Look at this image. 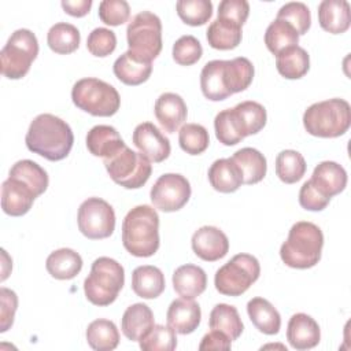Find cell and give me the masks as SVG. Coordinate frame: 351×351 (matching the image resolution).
I'll list each match as a JSON object with an SVG mask.
<instances>
[{"label": "cell", "instance_id": "cell-4", "mask_svg": "<svg viewBox=\"0 0 351 351\" xmlns=\"http://www.w3.org/2000/svg\"><path fill=\"white\" fill-rule=\"evenodd\" d=\"M322 247V230L313 222L299 221L291 226L288 239L280 248V256L292 269H310L319 262Z\"/></svg>", "mask_w": 351, "mask_h": 351}, {"label": "cell", "instance_id": "cell-10", "mask_svg": "<svg viewBox=\"0 0 351 351\" xmlns=\"http://www.w3.org/2000/svg\"><path fill=\"white\" fill-rule=\"evenodd\" d=\"M259 261L250 254H237L214 277L215 289L226 296H240L259 278Z\"/></svg>", "mask_w": 351, "mask_h": 351}, {"label": "cell", "instance_id": "cell-42", "mask_svg": "<svg viewBox=\"0 0 351 351\" xmlns=\"http://www.w3.org/2000/svg\"><path fill=\"white\" fill-rule=\"evenodd\" d=\"M214 129H215V136L219 140V143H222L223 145H228V147L236 145L243 138H245L241 133V129L239 126V122H237L232 108L222 110L215 115Z\"/></svg>", "mask_w": 351, "mask_h": 351}, {"label": "cell", "instance_id": "cell-25", "mask_svg": "<svg viewBox=\"0 0 351 351\" xmlns=\"http://www.w3.org/2000/svg\"><path fill=\"white\" fill-rule=\"evenodd\" d=\"M155 325L152 310L144 303H134L129 306L121 321V329L126 339L138 341Z\"/></svg>", "mask_w": 351, "mask_h": 351}, {"label": "cell", "instance_id": "cell-23", "mask_svg": "<svg viewBox=\"0 0 351 351\" xmlns=\"http://www.w3.org/2000/svg\"><path fill=\"white\" fill-rule=\"evenodd\" d=\"M318 22L324 30L332 34L347 32L351 23L350 3L346 0L321 1L318 5Z\"/></svg>", "mask_w": 351, "mask_h": 351}, {"label": "cell", "instance_id": "cell-15", "mask_svg": "<svg viewBox=\"0 0 351 351\" xmlns=\"http://www.w3.org/2000/svg\"><path fill=\"white\" fill-rule=\"evenodd\" d=\"M193 252L206 262L222 259L229 251L228 236L217 226L199 228L191 240Z\"/></svg>", "mask_w": 351, "mask_h": 351}, {"label": "cell", "instance_id": "cell-46", "mask_svg": "<svg viewBox=\"0 0 351 351\" xmlns=\"http://www.w3.org/2000/svg\"><path fill=\"white\" fill-rule=\"evenodd\" d=\"M86 48L93 56H108L117 48V36L107 27H96L86 38Z\"/></svg>", "mask_w": 351, "mask_h": 351}, {"label": "cell", "instance_id": "cell-21", "mask_svg": "<svg viewBox=\"0 0 351 351\" xmlns=\"http://www.w3.org/2000/svg\"><path fill=\"white\" fill-rule=\"evenodd\" d=\"M125 145L117 129L110 125H96L86 134V148L93 156L111 158Z\"/></svg>", "mask_w": 351, "mask_h": 351}, {"label": "cell", "instance_id": "cell-28", "mask_svg": "<svg viewBox=\"0 0 351 351\" xmlns=\"http://www.w3.org/2000/svg\"><path fill=\"white\" fill-rule=\"evenodd\" d=\"M247 313L254 326L265 335H277L281 328V315L277 308L263 298H252L247 303Z\"/></svg>", "mask_w": 351, "mask_h": 351}, {"label": "cell", "instance_id": "cell-3", "mask_svg": "<svg viewBox=\"0 0 351 351\" xmlns=\"http://www.w3.org/2000/svg\"><path fill=\"white\" fill-rule=\"evenodd\" d=\"M159 215L151 206L133 207L122 222V244L137 258L152 256L159 248Z\"/></svg>", "mask_w": 351, "mask_h": 351}, {"label": "cell", "instance_id": "cell-34", "mask_svg": "<svg viewBox=\"0 0 351 351\" xmlns=\"http://www.w3.org/2000/svg\"><path fill=\"white\" fill-rule=\"evenodd\" d=\"M208 325L210 329L223 332L232 341L237 340L244 329L237 308L226 303H218L213 307Z\"/></svg>", "mask_w": 351, "mask_h": 351}, {"label": "cell", "instance_id": "cell-9", "mask_svg": "<svg viewBox=\"0 0 351 351\" xmlns=\"http://www.w3.org/2000/svg\"><path fill=\"white\" fill-rule=\"evenodd\" d=\"M38 55V41L29 29L15 30L0 52L1 74L10 80L25 77Z\"/></svg>", "mask_w": 351, "mask_h": 351}, {"label": "cell", "instance_id": "cell-8", "mask_svg": "<svg viewBox=\"0 0 351 351\" xmlns=\"http://www.w3.org/2000/svg\"><path fill=\"white\" fill-rule=\"evenodd\" d=\"M129 51L137 58L152 62L162 51V22L151 11L136 14L126 27Z\"/></svg>", "mask_w": 351, "mask_h": 351}, {"label": "cell", "instance_id": "cell-6", "mask_svg": "<svg viewBox=\"0 0 351 351\" xmlns=\"http://www.w3.org/2000/svg\"><path fill=\"white\" fill-rule=\"evenodd\" d=\"M125 284V270L121 263L108 256L93 261L90 273L84 281L86 299L95 306L114 303Z\"/></svg>", "mask_w": 351, "mask_h": 351}, {"label": "cell", "instance_id": "cell-35", "mask_svg": "<svg viewBox=\"0 0 351 351\" xmlns=\"http://www.w3.org/2000/svg\"><path fill=\"white\" fill-rule=\"evenodd\" d=\"M86 341L96 351H111L119 343L118 328L110 319H95L86 328Z\"/></svg>", "mask_w": 351, "mask_h": 351}, {"label": "cell", "instance_id": "cell-19", "mask_svg": "<svg viewBox=\"0 0 351 351\" xmlns=\"http://www.w3.org/2000/svg\"><path fill=\"white\" fill-rule=\"evenodd\" d=\"M167 325L176 333L189 335L197 329L202 319L200 306L193 299H176L170 303L166 314Z\"/></svg>", "mask_w": 351, "mask_h": 351}, {"label": "cell", "instance_id": "cell-37", "mask_svg": "<svg viewBox=\"0 0 351 351\" xmlns=\"http://www.w3.org/2000/svg\"><path fill=\"white\" fill-rule=\"evenodd\" d=\"M8 177L21 180L25 182L29 188L33 189V192L40 196L43 195L48 188V174L47 171L36 162L30 159H22L18 160L11 169Z\"/></svg>", "mask_w": 351, "mask_h": 351}, {"label": "cell", "instance_id": "cell-32", "mask_svg": "<svg viewBox=\"0 0 351 351\" xmlns=\"http://www.w3.org/2000/svg\"><path fill=\"white\" fill-rule=\"evenodd\" d=\"M277 71L287 80H298L307 74L310 69V56L299 45L287 48L276 55Z\"/></svg>", "mask_w": 351, "mask_h": 351}, {"label": "cell", "instance_id": "cell-29", "mask_svg": "<svg viewBox=\"0 0 351 351\" xmlns=\"http://www.w3.org/2000/svg\"><path fill=\"white\" fill-rule=\"evenodd\" d=\"M232 159L241 171L243 184L252 185V184H258L265 178L266 170H267V162L265 155L261 151L251 147H245L236 151Z\"/></svg>", "mask_w": 351, "mask_h": 351}, {"label": "cell", "instance_id": "cell-2", "mask_svg": "<svg viewBox=\"0 0 351 351\" xmlns=\"http://www.w3.org/2000/svg\"><path fill=\"white\" fill-rule=\"evenodd\" d=\"M25 143L30 152L51 162H58L70 154L74 134L69 123L59 117L40 114L30 122Z\"/></svg>", "mask_w": 351, "mask_h": 351}, {"label": "cell", "instance_id": "cell-40", "mask_svg": "<svg viewBox=\"0 0 351 351\" xmlns=\"http://www.w3.org/2000/svg\"><path fill=\"white\" fill-rule=\"evenodd\" d=\"M176 10L184 23L202 26L213 15V3L210 0H178Z\"/></svg>", "mask_w": 351, "mask_h": 351}, {"label": "cell", "instance_id": "cell-12", "mask_svg": "<svg viewBox=\"0 0 351 351\" xmlns=\"http://www.w3.org/2000/svg\"><path fill=\"white\" fill-rule=\"evenodd\" d=\"M80 232L90 239L110 237L115 229V213L110 203L100 197H88L78 208L77 215Z\"/></svg>", "mask_w": 351, "mask_h": 351}, {"label": "cell", "instance_id": "cell-39", "mask_svg": "<svg viewBox=\"0 0 351 351\" xmlns=\"http://www.w3.org/2000/svg\"><path fill=\"white\" fill-rule=\"evenodd\" d=\"M306 169V160L298 151L284 149L276 158V174L285 184H295L300 181Z\"/></svg>", "mask_w": 351, "mask_h": 351}, {"label": "cell", "instance_id": "cell-5", "mask_svg": "<svg viewBox=\"0 0 351 351\" xmlns=\"http://www.w3.org/2000/svg\"><path fill=\"white\" fill-rule=\"evenodd\" d=\"M303 125L307 133L315 137L343 136L351 125L350 103L339 97L314 103L304 111Z\"/></svg>", "mask_w": 351, "mask_h": 351}, {"label": "cell", "instance_id": "cell-30", "mask_svg": "<svg viewBox=\"0 0 351 351\" xmlns=\"http://www.w3.org/2000/svg\"><path fill=\"white\" fill-rule=\"evenodd\" d=\"M45 267L56 280H71L81 271L82 258L71 248H59L48 255Z\"/></svg>", "mask_w": 351, "mask_h": 351}, {"label": "cell", "instance_id": "cell-33", "mask_svg": "<svg viewBox=\"0 0 351 351\" xmlns=\"http://www.w3.org/2000/svg\"><path fill=\"white\" fill-rule=\"evenodd\" d=\"M232 111L239 122V126L244 137L256 134L266 125V119H267L266 108L258 101H254V100L241 101L236 104L232 108Z\"/></svg>", "mask_w": 351, "mask_h": 351}, {"label": "cell", "instance_id": "cell-1", "mask_svg": "<svg viewBox=\"0 0 351 351\" xmlns=\"http://www.w3.org/2000/svg\"><path fill=\"white\" fill-rule=\"evenodd\" d=\"M254 66L250 59L239 56L230 60H210L200 73V89L206 99L221 101L233 93L245 90L254 78Z\"/></svg>", "mask_w": 351, "mask_h": 351}, {"label": "cell", "instance_id": "cell-36", "mask_svg": "<svg viewBox=\"0 0 351 351\" xmlns=\"http://www.w3.org/2000/svg\"><path fill=\"white\" fill-rule=\"evenodd\" d=\"M299 43V34L296 29L284 19L276 18L266 29L265 44L273 55H278L281 51L295 47Z\"/></svg>", "mask_w": 351, "mask_h": 351}, {"label": "cell", "instance_id": "cell-51", "mask_svg": "<svg viewBox=\"0 0 351 351\" xmlns=\"http://www.w3.org/2000/svg\"><path fill=\"white\" fill-rule=\"evenodd\" d=\"M232 340L221 330L211 329L206 333L199 344V350H230Z\"/></svg>", "mask_w": 351, "mask_h": 351}, {"label": "cell", "instance_id": "cell-50", "mask_svg": "<svg viewBox=\"0 0 351 351\" xmlns=\"http://www.w3.org/2000/svg\"><path fill=\"white\" fill-rule=\"evenodd\" d=\"M330 199L322 196L307 180L299 191V204L308 211H321L329 204Z\"/></svg>", "mask_w": 351, "mask_h": 351}, {"label": "cell", "instance_id": "cell-48", "mask_svg": "<svg viewBox=\"0 0 351 351\" xmlns=\"http://www.w3.org/2000/svg\"><path fill=\"white\" fill-rule=\"evenodd\" d=\"M250 15V4L247 0H222L218 5V16L232 21L240 26L244 25Z\"/></svg>", "mask_w": 351, "mask_h": 351}, {"label": "cell", "instance_id": "cell-20", "mask_svg": "<svg viewBox=\"0 0 351 351\" xmlns=\"http://www.w3.org/2000/svg\"><path fill=\"white\" fill-rule=\"evenodd\" d=\"M287 340L295 350L314 348L321 340L319 325L313 317L304 313H296L289 318Z\"/></svg>", "mask_w": 351, "mask_h": 351}, {"label": "cell", "instance_id": "cell-22", "mask_svg": "<svg viewBox=\"0 0 351 351\" xmlns=\"http://www.w3.org/2000/svg\"><path fill=\"white\" fill-rule=\"evenodd\" d=\"M206 271L196 265H182L173 273V288L184 299H195L206 291Z\"/></svg>", "mask_w": 351, "mask_h": 351}, {"label": "cell", "instance_id": "cell-44", "mask_svg": "<svg viewBox=\"0 0 351 351\" xmlns=\"http://www.w3.org/2000/svg\"><path fill=\"white\" fill-rule=\"evenodd\" d=\"M278 19H284L288 23H291L299 36L307 33V30L311 26V14L308 7L302 3V1H291L284 4L278 12L277 16Z\"/></svg>", "mask_w": 351, "mask_h": 351}, {"label": "cell", "instance_id": "cell-18", "mask_svg": "<svg viewBox=\"0 0 351 351\" xmlns=\"http://www.w3.org/2000/svg\"><path fill=\"white\" fill-rule=\"evenodd\" d=\"M154 111L160 126L169 133L177 132L188 115L184 99L173 92L162 93L155 101Z\"/></svg>", "mask_w": 351, "mask_h": 351}, {"label": "cell", "instance_id": "cell-45", "mask_svg": "<svg viewBox=\"0 0 351 351\" xmlns=\"http://www.w3.org/2000/svg\"><path fill=\"white\" fill-rule=\"evenodd\" d=\"M203 55V48L200 41L191 36H181L173 45V59L181 66L195 64Z\"/></svg>", "mask_w": 351, "mask_h": 351}, {"label": "cell", "instance_id": "cell-16", "mask_svg": "<svg viewBox=\"0 0 351 351\" xmlns=\"http://www.w3.org/2000/svg\"><path fill=\"white\" fill-rule=\"evenodd\" d=\"M37 195L21 180L8 177L1 184V208L7 215L22 217L33 206Z\"/></svg>", "mask_w": 351, "mask_h": 351}, {"label": "cell", "instance_id": "cell-41", "mask_svg": "<svg viewBox=\"0 0 351 351\" xmlns=\"http://www.w3.org/2000/svg\"><path fill=\"white\" fill-rule=\"evenodd\" d=\"M178 143L181 149L186 154L200 155L207 149L210 144L208 132L199 123H186L180 129Z\"/></svg>", "mask_w": 351, "mask_h": 351}, {"label": "cell", "instance_id": "cell-13", "mask_svg": "<svg viewBox=\"0 0 351 351\" xmlns=\"http://www.w3.org/2000/svg\"><path fill=\"white\" fill-rule=\"evenodd\" d=\"M191 192V184L182 174L166 173L155 181L149 196L155 208L163 213H173L188 203Z\"/></svg>", "mask_w": 351, "mask_h": 351}, {"label": "cell", "instance_id": "cell-14", "mask_svg": "<svg viewBox=\"0 0 351 351\" xmlns=\"http://www.w3.org/2000/svg\"><path fill=\"white\" fill-rule=\"evenodd\" d=\"M132 141L144 156L155 163L163 162L171 152L169 138L151 122L138 123L133 130Z\"/></svg>", "mask_w": 351, "mask_h": 351}, {"label": "cell", "instance_id": "cell-27", "mask_svg": "<svg viewBox=\"0 0 351 351\" xmlns=\"http://www.w3.org/2000/svg\"><path fill=\"white\" fill-rule=\"evenodd\" d=\"M166 287L165 276L156 266H138L132 273V289L143 299L158 298Z\"/></svg>", "mask_w": 351, "mask_h": 351}, {"label": "cell", "instance_id": "cell-11", "mask_svg": "<svg viewBox=\"0 0 351 351\" xmlns=\"http://www.w3.org/2000/svg\"><path fill=\"white\" fill-rule=\"evenodd\" d=\"M103 162L110 178L126 189L141 188L152 173L151 160L128 145Z\"/></svg>", "mask_w": 351, "mask_h": 351}, {"label": "cell", "instance_id": "cell-31", "mask_svg": "<svg viewBox=\"0 0 351 351\" xmlns=\"http://www.w3.org/2000/svg\"><path fill=\"white\" fill-rule=\"evenodd\" d=\"M241 26L223 18L213 21L206 32L210 47L221 51L234 49L241 43Z\"/></svg>", "mask_w": 351, "mask_h": 351}, {"label": "cell", "instance_id": "cell-24", "mask_svg": "<svg viewBox=\"0 0 351 351\" xmlns=\"http://www.w3.org/2000/svg\"><path fill=\"white\" fill-rule=\"evenodd\" d=\"M115 77L125 85H140L145 82L152 73V62L143 60L130 51L123 52L112 66Z\"/></svg>", "mask_w": 351, "mask_h": 351}, {"label": "cell", "instance_id": "cell-17", "mask_svg": "<svg viewBox=\"0 0 351 351\" xmlns=\"http://www.w3.org/2000/svg\"><path fill=\"white\" fill-rule=\"evenodd\" d=\"M308 181L322 196L330 199L344 191L347 185V173L341 165L332 160H324L315 166Z\"/></svg>", "mask_w": 351, "mask_h": 351}, {"label": "cell", "instance_id": "cell-43", "mask_svg": "<svg viewBox=\"0 0 351 351\" xmlns=\"http://www.w3.org/2000/svg\"><path fill=\"white\" fill-rule=\"evenodd\" d=\"M144 351H173L177 347V336L169 325H154L152 329L138 340Z\"/></svg>", "mask_w": 351, "mask_h": 351}, {"label": "cell", "instance_id": "cell-49", "mask_svg": "<svg viewBox=\"0 0 351 351\" xmlns=\"http://www.w3.org/2000/svg\"><path fill=\"white\" fill-rule=\"evenodd\" d=\"M0 300H1L0 332L4 333L14 324V317H15V311L18 307V296L14 291H11L5 287H1L0 288Z\"/></svg>", "mask_w": 351, "mask_h": 351}, {"label": "cell", "instance_id": "cell-7", "mask_svg": "<svg viewBox=\"0 0 351 351\" xmlns=\"http://www.w3.org/2000/svg\"><path fill=\"white\" fill-rule=\"evenodd\" d=\"M71 100L80 110L95 117H111L117 114L121 106L118 90L95 77L78 80L73 85Z\"/></svg>", "mask_w": 351, "mask_h": 351}, {"label": "cell", "instance_id": "cell-47", "mask_svg": "<svg viewBox=\"0 0 351 351\" xmlns=\"http://www.w3.org/2000/svg\"><path fill=\"white\" fill-rule=\"evenodd\" d=\"M130 16L129 3L125 0H103L99 4V18L110 26H119Z\"/></svg>", "mask_w": 351, "mask_h": 351}, {"label": "cell", "instance_id": "cell-38", "mask_svg": "<svg viewBox=\"0 0 351 351\" xmlns=\"http://www.w3.org/2000/svg\"><path fill=\"white\" fill-rule=\"evenodd\" d=\"M81 34L80 30L67 22H58L48 30L47 43L48 47L60 55H69L80 47Z\"/></svg>", "mask_w": 351, "mask_h": 351}, {"label": "cell", "instance_id": "cell-26", "mask_svg": "<svg viewBox=\"0 0 351 351\" xmlns=\"http://www.w3.org/2000/svg\"><path fill=\"white\" fill-rule=\"evenodd\" d=\"M211 186L221 193L236 192L243 184V176L232 158H222L213 162L208 169Z\"/></svg>", "mask_w": 351, "mask_h": 351}, {"label": "cell", "instance_id": "cell-52", "mask_svg": "<svg viewBox=\"0 0 351 351\" xmlns=\"http://www.w3.org/2000/svg\"><path fill=\"white\" fill-rule=\"evenodd\" d=\"M60 5L66 14L81 18L89 12L92 7V0H63Z\"/></svg>", "mask_w": 351, "mask_h": 351}]
</instances>
